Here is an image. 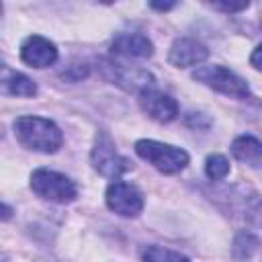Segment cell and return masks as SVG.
Instances as JSON below:
<instances>
[{
	"label": "cell",
	"mask_w": 262,
	"mask_h": 262,
	"mask_svg": "<svg viewBox=\"0 0 262 262\" xmlns=\"http://www.w3.org/2000/svg\"><path fill=\"white\" fill-rule=\"evenodd\" d=\"M14 135L23 147L41 154H55L63 145L61 129L53 121L37 115L18 117L14 121Z\"/></svg>",
	"instance_id": "obj_1"
},
{
	"label": "cell",
	"mask_w": 262,
	"mask_h": 262,
	"mask_svg": "<svg viewBox=\"0 0 262 262\" xmlns=\"http://www.w3.org/2000/svg\"><path fill=\"white\" fill-rule=\"evenodd\" d=\"M192 80H196L203 86L213 88L215 92H221L225 96H233L239 100L252 98V90H250L248 82L225 66H201L192 72Z\"/></svg>",
	"instance_id": "obj_2"
},
{
	"label": "cell",
	"mask_w": 262,
	"mask_h": 262,
	"mask_svg": "<svg viewBox=\"0 0 262 262\" xmlns=\"http://www.w3.org/2000/svg\"><path fill=\"white\" fill-rule=\"evenodd\" d=\"M135 154L164 174H176V172L184 170L188 166V160H190L184 149L168 145V143H160L156 139L135 141Z\"/></svg>",
	"instance_id": "obj_3"
},
{
	"label": "cell",
	"mask_w": 262,
	"mask_h": 262,
	"mask_svg": "<svg viewBox=\"0 0 262 262\" xmlns=\"http://www.w3.org/2000/svg\"><path fill=\"white\" fill-rule=\"evenodd\" d=\"M31 190L37 196L51 203H59V205L72 203L78 196V188L72 178L47 168H39L31 174Z\"/></svg>",
	"instance_id": "obj_4"
},
{
	"label": "cell",
	"mask_w": 262,
	"mask_h": 262,
	"mask_svg": "<svg viewBox=\"0 0 262 262\" xmlns=\"http://www.w3.org/2000/svg\"><path fill=\"white\" fill-rule=\"evenodd\" d=\"M90 164H92V168L98 174H102L106 178H119L121 174H125V172H129L133 168L131 160L125 158V156H121L115 149L113 139L104 131H100L96 135L94 147L90 151Z\"/></svg>",
	"instance_id": "obj_5"
},
{
	"label": "cell",
	"mask_w": 262,
	"mask_h": 262,
	"mask_svg": "<svg viewBox=\"0 0 262 262\" xmlns=\"http://www.w3.org/2000/svg\"><path fill=\"white\" fill-rule=\"evenodd\" d=\"M106 207L121 217H137L143 211V194L141 190L125 180H115L108 184L104 194Z\"/></svg>",
	"instance_id": "obj_6"
},
{
	"label": "cell",
	"mask_w": 262,
	"mask_h": 262,
	"mask_svg": "<svg viewBox=\"0 0 262 262\" xmlns=\"http://www.w3.org/2000/svg\"><path fill=\"white\" fill-rule=\"evenodd\" d=\"M102 74L108 82L129 90V92H143L147 88H154V76L147 70L141 68H131V66H123V63H115L104 59L102 61Z\"/></svg>",
	"instance_id": "obj_7"
},
{
	"label": "cell",
	"mask_w": 262,
	"mask_h": 262,
	"mask_svg": "<svg viewBox=\"0 0 262 262\" xmlns=\"http://www.w3.org/2000/svg\"><path fill=\"white\" fill-rule=\"evenodd\" d=\"M139 106L158 123H170L178 117V102L170 94H164L156 88H147L139 94Z\"/></svg>",
	"instance_id": "obj_8"
},
{
	"label": "cell",
	"mask_w": 262,
	"mask_h": 262,
	"mask_svg": "<svg viewBox=\"0 0 262 262\" xmlns=\"http://www.w3.org/2000/svg\"><path fill=\"white\" fill-rule=\"evenodd\" d=\"M20 59L31 68H49L57 61V47L41 35H31L20 45Z\"/></svg>",
	"instance_id": "obj_9"
},
{
	"label": "cell",
	"mask_w": 262,
	"mask_h": 262,
	"mask_svg": "<svg viewBox=\"0 0 262 262\" xmlns=\"http://www.w3.org/2000/svg\"><path fill=\"white\" fill-rule=\"evenodd\" d=\"M209 57V49L190 37H182L176 39L168 51V61L174 68H190V66H199Z\"/></svg>",
	"instance_id": "obj_10"
},
{
	"label": "cell",
	"mask_w": 262,
	"mask_h": 262,
	"mask_svg": "<svg viewBox=\"0 0 262 262\" xmlns=\"http://www.w3.org/2000/svg\"><path fill=\"white\" fill-rule=\"evenodd\" d=\"M111 53L125 59H147L154 53V45L141 33H123L111 43Z\"/></svg>",
	"instance_id": "obj_11"
},
{
	"label": "cell",
	"mask_w": 262,
	"mask_h": 262,
	"mask_svg": "<svg viewBox=\"0 0 262 262\" xmlns=\"http://www.w3.org/2000/svg\"><path fill=\"white\" fill-rule=\"evenodd\" d=\"M231 154L237 162H242L254 170H262V141L256 139L254 135L235 137L231 143Z\"/></svg>",
	"instance_id": "obj_12"
},
{
	"label": "cell",
	"mask_w": 262,
	"mask_h": 262,
	"mask_svg": "<svg viewBox=\"0 0 262 262\" xmlns=\"http://www.w3.org/2000/svg\"><path fill=\"white\" fill-rule=\"evenodd\" d=\"M2 92L10 94V96H35L37 94V84L20 74V72H12V70H4L2 76Z\"/></svg>",
	"instance_id": "obj_13"
},
{
	"label": "cell",
	"mask_w": 262,
	"mask_h": 262,
	"mask_svg": "<svg viewBox=\"0 0 262 262\" xmlns=\"http://www.w3.org/2000/svg\"><path fill=\"white\" fill-rule=\"evenodd\" d=\"M141 260L143 262H190L184 254L174 252L170 248H162V246H147V248H143Z\"/></svg>",
	"instance_id": "obj_14"
},
{
	"label": "cell",
	"mask_w": 262,
	"mask_h": 262,
	"mask_svg": "<svg viewBox=\"0 0 262 262\" xmlns=\"http://www.w3.org/2000/svg\"><path fill=\"white\" fill-rule=\"evenodd\" d=\"M205 174L211 180H223L229 174V160L221 154H211L205 160Z\"/></svg>",
	"instance_id": "obj_15"
},
{
	"label": "cell",
	"mask_w": 262,
	"mask_h": 262,
	"mask_svg": "<svg viewBox=\"0 0 262 262\" xmlns=\"http://www.w3.org/2000/svg\"><path fill=\"white\" fill-rule=\"evenodd\" d=\"M256 237L252 235V233H248V231H242L237 237H235V242H233V248H231V252H233V258L235 260H244V258H250L252 254H254V250H256Z\"/></svg>",
	"instance_id": "obj_16"
},
{
	"label": "cell",
	"mask_w": 262,
	"mask_h": 262,
	"mask_svg": "<svg viewBox=\"0 0 262 262\" xmlns=\"http://www.w3.org/2000/svg\"><path fill=\"white\" fill-rule=\"evenodd\" d=\"M213 8L217 10H223V12H239V10H246L248 8V2H239V4H227V2H215Z\"/></svg>",
	"instance_id": "obj_17"
},
{
	"label": "cell",
	"mask_w": 262,
	"mask_h": 262,
	"mask_svg": "<svg viewBox=\"0 0 262 262\" xmlns=\"http://www.w3.org/2000/svg\"><path fill=\"white\" fill-rule=\"evenodd\" d=\"M250 63H252L256 70L262 72V43L252 51V55H250Z\"/></svg>",
	"instance_id": "obj_18"
},
{
	"label": "cell",
	"mask_w": 262,
	"mask_h": 262,
	"mask_svg": "<svg viewBox=\"0 0 262 262\" xmlns=\"http://www.w3.org/2000/svg\"><path fill=\"white\" fill-rule=\"evenodd\" d=\"M174 6H176L174 2H168V4H158V2H151V8H156V10H162V12H166V10L174 8Z\"/></svg>",
	"instance_id": "obj_19"
}]
</instances>
